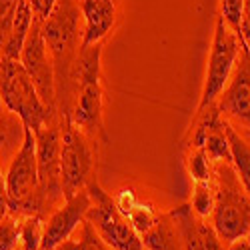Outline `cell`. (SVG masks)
<instances>
[{
	"mask_svg": "<svg viewBox=\"0 0 250 250\" xmlns=\"http://www.w3.org/2000/svg\"><path fill=\"white\" fill-rule=\"evenodd\" d=\"M212 184H214V208L212 226L224 244L244 238L250 228V194L234 170L232 162H212Z\"/></svg>",
	"mask_w": 250,
	"mask_h": 250,
	"instance_id": "obj_1",
	"label": "cell"
},
{
	"mask_svg": "<svg viewBox=\"0 0 250 250\" xmlns=\"http://www.w3.org/2000/svg\"><path fill=\"white\" fill-rule=\"evenodd\" d=\"M42 36L54 64L56 94L72 84V70L80 50V4L76 0H56L50 16L42 22Z\"/></svg>",
	"mask_w": 250,
	"mask_h": 250,
	"instance_id": "obj_2",
	"label": "cell"
},
{
	"mask_svg": "<svg viewBox=\"0 0 250 250\" xmlns=\"http://www.w3.org/2000/svg\"><path fill=\"white\" fill-rule=\"evenodd\" d=\"M100 56L102 44L86 46L78 50L72 84L76 86L74 106L70 118L88 138H96L102 132V86H100Z\"/></svg>",
	"mask_w": 250,
	"mask_h": 250,
	"instance_id": "obj_3",
	"label": "cell"
},
{
	"mask_svg": "<svg viewBox=\"0 0 250 250\" xmlns=\"http://www.w3.org/2000/svg\"><path fill=\"white\" fill-rule=\"evenodd\" d=\"M0 98L4 108L16 114L32 132L48 124L54 114L40 98L22 62L6 56H0Z\"/></svg>",
	"mask_w": 250,
	"mask_h": 250,
	"instance_id": "obj_4",
	"label": "cell"
},
{
	"mask_svg": "<svg viewBox=\"0 0 250 250\" xmlns=\"http://www.w3.org/2000/svg\"><path fill=\"white\" fill-rule=\"evenodd\" d=\"M6 196L10 210L24 214H40L44 208V198L38 188V160H36V138L30 128L24 126V138L18 152L10 160L4 176Z\"/></svg>",
	"mask_w": 250,
	"mask_h": 250,
	"instance_id": "obj_5",
	"label": "cell"
},
{
	"mask_svg": "<svg viewBox=\"0 0 250 250\" xmlns=\"http://www.w3.org/2000/svg\"><path fill=\"white\" fill-rule=\"evenodd\" d=\"M86 190L90 194L86 220L94 226L98 236L112 250H144L140 234L132 228L130 220L118 210L114 198L104 192L102 186L94 180L86 184Z\"/></svg>",
	"mask_w": 250,
	"mask_h": 250,
	"instance_id": "obj_6",
	"label": "cell"
},
{
	"mask_svg": "<svg viewBox=\"0 0 250 250\" xmlns=\"http://www.w3.org/2000/svg\"><path fill=\"white\" fill-rule=\"evenodd\" d=\"M60 130V184L62 196L72 198L76 192L84 190L92 176L94 154L90 148V138L82 132L68 114Z\"/></svg>",
	"mask_w": 250,
	"mask_h": 250,
	"instance_id": "obj_7",
	"label": "cell"
},
{
	"mask_svg": "<svg viewBox=\"0 0 250 250\" xmlns=\"http://www.w3.org/2000/svg\"><path fill=\"white\" fill-rule=\"evenodd\" d=\"M242 40L236 30H232L226 24V20L218 14L216 24H214V38H212V48H210V58H208L206 66V76H204V86L198 102V110L210 106V104L218 98L222 88L226 86L228 78H230L236 58L240 54Z\"/></svg>",
	"mask_w": 250,
	"mask_h": 250,
	"instance_id": "obj_8",
	"label": "cell"
},
{
	"mask_svg": "<svg viewBox=\"0 0 250 250\" xmlns=\"http://www.w3.org/2000/svg\"><path fill=\"white\" fill-rule=\"evenodd\" d=\"M214 104L222 118L250 142V52L244 44L240 46L234 70Z\"/></svg>",
	"mask_w": 250,
	"mask_h": 250,
	"instance_id": "obj_9",
	"label": "cell"
},
{
	"mask_svg": "<svg viewBox=\"0 0 250 250\" xmlns=\"http://www.w3.org/2000/svg\"><path fill=\"white\" fill-rule=\"evenodd\" d=\"M20 62L30 74L34 86L46 106L56 112V78H54V64L48 46L42 36V22L32 20V26L24 40L22 52H20Z\"/></svg>",
	"mask_w": 250,
	"mask_h": 250,
	"instance_id": "obj_10",
	"label": "cell"
},
{
	"mask_svg": "<svg viewBox=\"0 0 250 250\" xmlns=\"http://www.w3.org/2000/svg\"><path fill=\"white\" fill-rule=\"evenodd\" d=\"M36 160H38V188L44 200L62 196L60 184V128L44 124L34 130Z\"/></svg>",
	"mask_w": 250,
	"mask_h": 250,
	"instance_id": "obj_11",
	"label": "cell"
},
{
	"mask_svg": "<svg viewBox=\"0 0 250 250\" xmlns=\"http://www.w3.org/2000/svg\"><path fill=\"white\" fill-rule=\"evenodd\" d=\"M90 208V194L88 190H80L72 198H66L58 210H54L44 224V232H42V244L40 250H54L60 242L68 240L78 224L86 218V212Z\"/></svg>",
	"mask_w": 250,
	"mask_h": 250,
	"instance_id": "obj_12",
	"label": "cell"
},
{
	"mask_svg": "<svg viewBox=\"0 0 250 250\" xmlns=\"http://www.w3.org/2000/svg\"><path fill=\"white\" fill-rule=\"evenodd\" d=\"M178 226L182 250H226V244L216 234L214 226L192 212L190 204L178 206L168 212Z\"/></svg>",
	"mask_w": 250,
	"mask_h": 250,
	"instance_id": "obj_13",
	"label": "cell"
},
{
	"mask_svg": "<svg viewBox=\"0 0 250 250\" xmlns=\"http://www.w3.org/2000/svg\"><path fill=\"white\" fill-rule=\"evenodd\" d=\"M80 12L84 18V30H82L80 46H94L102 44V40L116 24L118 6L116 0H78Z\"/></svg>",
	"mask_w": 250,
	"mask_h": 250,
	"instance_id": "obj_14",
	"label": "cell"
},
{
	"mask_svg": "<svg viewBox=\"0 0 250 250\" xmlns=\"http://www.w3.org/2000/svg\"><path fill=\"white\" fill-rule=\"evenodd\" d=\"M146 250H182L178 226L170 214H158L154 224L140 234Z\"/></svg>",
	"mask_w": 250,
	"mask_h": 250,
	"instance_id": "obj_15",
	"label": "cell"
},
{
	"mask_svg": "<svg viewBox=\"0 0 250 250\" xmlns=\"http://www.w3.org/2000/svg\"><path fill=\"white\" fill-rule=\"evenodd\" d=\"M32 20H34V16H32L30 2H28V0H18V6L14 10V16H12L10 32H8V38H6L4 46H2L0 56L20 60V52H22L24 40L28 36L30 26H32Z\"/></svg>",
	"mask_w": 250,
	"mask_h": 250,
	"instance_id": "obj_16",
	"label": "cell"
},
{
	"mask_svg": "<svg viewBox=\"0 0 250 250\" xmlns=\"http://www.w3.org/2000/svg\"><path fill=\"white\" fill-rule=\"evenodd\" d=\"M226 138H228V148H230L232 166L244 186V190L250 194V142L242 134H238L228 122H226Z\"/></svg>",
	"mask_w": 250,
	"mask_h": 250,
	"instance_id": "obj_17",
	"label": "cell"
},
{
	"mask_svg": "<svg viewBox=\"0 0 250 250\" xmlns=\"http://www.w3.org/2000/svg\"><path fill=\"white\" fill-rule=\"evenodd\" d=\"M76 230L78 232L74 236H70L64 242H60L54 250H112L106 242L98 236V232L94 230V226L86 218L78 224Z\"/></svg>",
	"mask_w": 250,
	"mask_h": 250,
	"instance_id": "obj_18",
	"label": "cell"
},
{
	"mask_svg": "<svg viewBox=\"0 0 250 250\" xmlns=\"http://www.w3.org/2000/svg\"><path fill=\"white\" fill-rule=\"evenodd\" d=\"M42 232H44V222L40 214H26L24 220L20 222V246L22 250H40L42 244Z\"/></svg>",
	"mask_w": 250,
	"mask_h": 250,
	"instance_id": "obj_19",
	"label": "cell"
},
{
	"mask_svg": "<svg viewBox=\"0 0 250 250\" xmlns=\"http://www.w3.org/2000/svg\"><path fill=\"white\" fill-rule=\"evenodd\" d=\"M190 208H192V212L196 216H200L204 220L212 214V208H214V184H212V180L194 182V192H192Z\"/></svg>",
	"mask_w": 250,
	"mask_h": 250,
	"instance_id": "obj_20",
	"label": "cell"
},
{
	"mask_svg": "<svg viewBox=\"0 0 250 250\" xmlns=\"http://www.w3.org/2000/svg\"><path fill=\"white\" fill-rule=\"evenodd\" d=\"M186 164H188V172L194 182L212 180V162L208 160V156L202 148H192L188 158H186Z\"/></svg>",
	"mask_w": 250,
	"mask_h": 250,
	"instance_id": "obj_21",
	"label": "cell"
},
{
	"mask_svg": "<svg viewBox=\"0 0 250 250\" xmlns=\"http://www.w3.org/2000/svg\"><path fill=\"white\" fill-rule=\"evenodd\" d=\"M126 218L130 220V224H132V228L138 232V234H142V232H146L148 228L154 224V220L158 218V212L154 210V208L150 206V204H142V202H134L132 204V208L126 212Z\"/></svg>",
	"mask_w": 250,
	"mask_h": 250,
	"instance_id": "obj_22",
	"label": "cell"
},
{
	"mask_svg": "<svg viewBox=\"0 0 250 250\" xmlns=\"http://www.w3.org/2000/svg\"><path fill=\"white\" fill-rule=\"evenodd\" d=\"M18 230H20L18 218H14L12 214L0 218V250H14L16 244H20Z\"/></svg>",
	"mask_w": 250,
	"mask_h": 250,
	"instance_id": "obj_23",
	"label": "cell"
},
{
	"mask_svg": "<svg viewBox=\"0 0 250 250\" xmlns=\"http://www.w3.org/2000/svg\"><path fill=\"white\" fill-rule=\"evenodd\" d=\"M16 6H18V0H0V52H2V46L8 38Z\"/></svg>",
	"mask_w": 250,
	"mask_h": 250,
	"instance_id": "obj_24",
	"label": "cell"
},
{
	"mask_svg": "<svg viewBox=\"0 0 250 250\" xmlns=\"http://www.w3.org/2000/svg\"><path fill=\"white\" fill-rule=\"evenodd\" d=\"M244 0H220V16L226 20V24L238 32L240 14H242Z\"/></svg>",
	"mask_w": 250,
	"mask_h": 250,
	"instance_id": "obj_25",
	"label": "cell"
},
{
	"mask_svg": "<svg viewBox=\"0 0 250 250\" xmlns=\"http://www.w3.org/2000/svg\"><path fill=\"white\" fill-rule=\"evenodd\" d=\"M238 36L242 40V44L250 52V0H244L242 14H240V24H238Z\"/></svg>",
	"mask_w": 250,
	"mask_h": 250,
	"instance_id": "obj_26",
	"label": "cell"
},
{
	"mask_svg": "<svg viewBox=\"0 0 250 250\" xmlns=\"http://www.w3.org/2000/svg\"><path fill=\"white\" fill-rule=\"evenodd\" d=\"M28 2L32 8V16L38 22H44L56 6V0H28Z\"/></svg>",
	"mask_w": 250,
	"mask_h": 250,
	"instance_id": "obj_27",
	"label": "cell"
},
{
	"mask_svg": "<svg viewBox=\"0 0 250 250\" xmlns=\"http://www.w3.org/2000/svg\"><path fill=\"white\" fill-rule=\"evenodd\" d=\"M226 250H250V244L246 238H238V240H232L226 244Z\"/></svg>",
	"mask_w": 250,
	"mask_h": 250,
	"instance_id": "obj_28",
	"label": "cell"
},
{
	"mask_svg": "<svg viewBox=\"0 0 250 250\" xmlns=\"http://www.w3.org/2000/svg\"><path fill=\"white\" fill-rule=\"evenodd\" d=\"M6 114L8 112H4V104H2V98H0V124H2V120H4Z\"/></svg>",
	"mask_w": 250,
	"mask_h": 250,
	"instance_id": "obj_29",
	"label": "cell"
},
{
	"mask_svg": "<svg viewBox=\"0 0 250 250\" xmlns=\"http://www.w3.org/2000/svg\"><path fill=\"white\" fill-rule=\"evenodd\" d=\"M246 240H248V244H250V228H248V232H246V236H244Z\"/></svg>",
	"mask_w": 250,
	"mask_h": 250,
	"instance_id": "obj_30",
	"label": "cell"
}]
</instances>
